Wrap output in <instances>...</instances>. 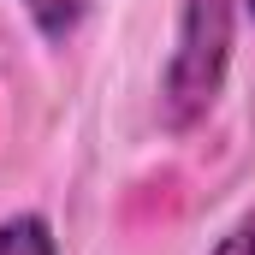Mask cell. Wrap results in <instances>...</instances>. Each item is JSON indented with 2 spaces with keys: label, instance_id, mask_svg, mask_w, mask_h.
Segmentation results:
<instances>
[{
  "label": "cell",
  "instance_id": "6da1fadb",
  "mask_svg": "<svg viewBox=\"0 0 255 255\" xmlns=\"http://www.w3.org/2000/svg\"><path fill=\"white\" fill-rule=\"evenodd\" d=\"M232 24H238V0H184L178 12V48L160 77V119L166 130H196L232 71Z\"/></svg>",
  "mask_w": 255,
  "mask_h": 255
},
{
  "label": "cell",
  "instance_id": "7a4b0ae2",
  "mask_svg": "<svg viewBox=\"0 0 255 255\" xmlns=\"http://www.w3.org/2000/svg\"><path fill=\"white\" fill-rule=\"evenodd\" d=\"M0 255H60L54 226H48L42 214H12V220H0Z\"/></svg>",
  "mask_w": 255,
  "mask_h": 255
},
{
  "label": "cell",
  "instance_id": "3957f363",
  "mask_svg": "<svg viewBox=\"0 0 255 255\" xmlns=\"http://www.w3.org/2000/svg\"><path fill=\"white\" fill-rule=\"evenodd\" d=\"M24 12H30V24L48 42H71L77 24H83V12H89V0H24Z\"/></svg>",
  "mask_w": 255,
  "mask_h": 255
},
{
  "label": "cell",
  "instance_id": "277c9868",
  "mask_svg": "<svg viewBox=\"0 0 255 255\" xmlns=\"http://www.w3.org/2000/svg\"><path fill=\"white\" fill-rule=\"evenodd\" d=\"M208 255H255V208H250V214H244V220H238Z\"/></svg>",
  "mask_w": 255,
  "mask_h": 255
},
{
  "label": "cell",
  "instance_id": "5b68a950",
  "mask_svg": "<svg viewBox=\"0 0 255 255\" xmlns=\"http://www.w3.org/2000/svg\"><path fill=\"white\" fill-rule=\"evenodd\" d=\"M250 12H255V0H250Z\"/></svg>",
  "mask_w": 255,
  "mask_h": 255
}]
</instances>
